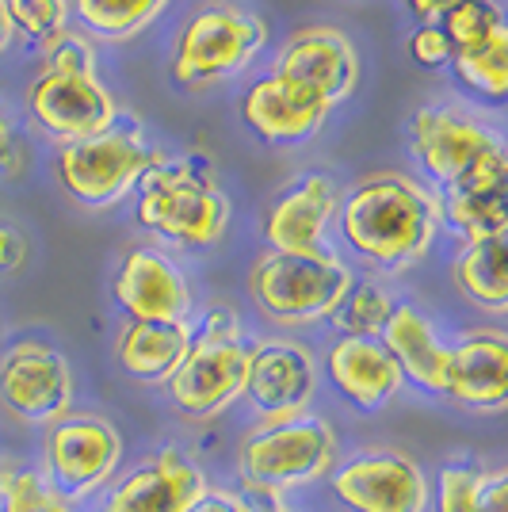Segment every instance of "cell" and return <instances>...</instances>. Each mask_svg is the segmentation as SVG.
<instances>
[{
  "instance_id": "6da1fadb",
  "label": "cell",
  "mask_w": 508,
  "mask_h": 512,
  "mask_svg": "<svg viewBox=\"0 0 508 512\" xmlns=\"http://www.w3.org/2000/svg\"><path fill=\"white\" fill-rule=\"evenodd\" d=\"M440 203L402 172H375L340 203V237L375 272H405L421 260L440 230Z\"/></svg>"
},
{
  "instance_id": "7a4b0ae2",
  "label": "cell",
  "mask_w": 508,
  "mask_h": 512,
  "mask_svg": "<svg viewBox=\"0 0 508 512\" xmlns=\"http://www.w3.org/2000/svg\"><path fill=\"white\" fill-rule=\"evenodd\" d=\"M340 459L337 428L321 413L260 421L253 425L233 451L237 493L264 501H287L291 493L310 490L329 478Z\"/></svg>"
},
{
  "instance_id": "3957f363",
  "label": "cell",
  "mask_w": 508,
  "mask_h": 512,
  "mask_svg": "<svg viewBox=\"0 0 508 512\" xmlns=\"http://www.w3.org/2000/svg\"><path fill=\"white\" fill-rule=\"evenodd\" d=\"M413 153L447 195L505 192L508 153L501 134L459 107H421L409 119Z\"/></svg>"
},
{
  "instance_id": "277c9868",
  "label": "cell",
  "mask_w": 508,
  "mask_h": 512,
  "mask_svg": "<svg viewBox=\"0 0 508 512\" xmlns=\"http://www.w3.org/2000/svg\"><path fill=\"white\" fill-rule=\"evenodd\" d=\"M138 222L149 234L165 237L180 249H207L226 234L230 199L218 188L214 172L203 157L157 161L138 180Z\"/></svg>"
},
{
  "instance_id": "5b68a950",
  "label": "cell",
  "mask_w": 508,
  "mask_h": 512,
  "mask_svg": "<svg viewBox=\"0 0 508 512\" xmlns=\"http://www.w3.org/2000/svg\"><path fill=\"white\" fill-rule=\"evenodd\" d=\"M245 367H249V344L241 337V321L230 306H214L207 310L203 325L191 333L188 356L165 383L172 409L199 425L218 421L241 402Z\"/></svg>"
},
{
  "instance_id": "8992f818",
  "label": "cell",
  "mask_w": 508,
  "mask_h": 512,
  "mask_svg": "<svg viewBox=\"0 0 508 512\" xmlns=\"http://www.w3.org/2000/svg\"><path fill=\"white\" fill-rule=\"evenodd\" d=\"M27 107H31L35 123L62 142H81L92 134H104L119 119L115 96L100 85L92 46L81 35H62L50 46L43 73L35 77V85L27 92Z\"/></svg>"
},
{
  "instance_id": "52a82bcc",
  "label": "cell",
  "mask_w": 508,
  "mask_h": 512,
  "mask_svg": "<svg viewBox=\"0 0 508 512\" xmlns=\"http://www.w3.org/2000/svg\"><path fill=\"white\" fill-rule=\"evenodd\" d=\"M352 283V268L329 245L318 253H268L249 272V299L268 321L302 329L329 321Z\"/></svg>"
},
{
  "instance_id": "ba28073f",
  "label": "cell",
  "mask_w": 508,
  "mask_h": 512,
  "mask_svg": "<svg viewBox=\"0 0 508 512\" xmlns=\"http://www.w3.org/2000/svg\"><path fill=\"white\" fill-rule=\"evenodd\" d=\"M123 432L100 413L69 409L43 428V467L39 474L69 505H88L111 486L123 467Z\"/></svg>"
},
{
  "instance_id": "9c48e42d",
  "label": "cell",
  "mask_w": 508,
  "mask_h": 512,
  "mask_svg": "<svg viewBox=\"0 0 508 512\" xmlns=\"http://www.w3.org/2000/svg\"><path fill=\"white\" fill-rule=\"evenodd\" d=\"M268 43V27L260 16L237 4H203L180 31L172 77L180 85H214L230 73H241Z\"/></svg>"
},
{
  "instance_id": "30bf717a",
  "label": "cell",
  "mask_w": 508,
  "mask_h": 512,
  "mask_svg": "<svg viewBox=\"0 0 508 512\" xmlns=\"http://www.w3.org/2000/svg\"><path fill=\"white\" fill-rule=\"evenodd\" d=\"M161 161L138 130L107 127L58 150V180L81 207H111Z\"/></svg>"
},
{
  "instance_id": "8fae6325",
  "label": "cell",
  "mask_w": 508,
  "mask_h": 512,
  "mask_svg": "<svg viewBox=\"0 0 508 512\" xmlns=\"http://www.w3.org/2000/svg\"><path fill=\"white\" fill-rule=\"evenodd\" d=\"M325 482L348 512H428L432 501L428 470L398 448H363L337 459Z\"/></svg>"
},
{
  "instance_id": "7c38bea8",
  "label": "cell",
  "mask_w": 508,
  "mask_h": 512,
  "mask_svg": "<svg viewBox=\"0 0 508 512\" xmlns=\"http://www.w3.org/2000/svg\"><path fill=\"white\" fill-rule=\"evenodd\" d=\"M73 367L46 341H16L0 356V409L23 425H54L73 409Z\"/></svg>"
},
{
  "instance_id": "4fadbf2b",
  "label": "cell",
  "mask_w": 508,
  "mask_h": 512,
  "mask_svg": "<svg viewBox=\"0 0 508 512\" xmlns=\"http://www.w3.org/2000/svg\"><path fill=\"white\" fill-rule=\"evenodd\" d=\"M207 486V470L188 451L161 444L153 455L115 474L92 512H188Z\"/></svg>"
},
{
  "instance_id": "5bb4252c",
  "label": "cell",
  "mask_w": 508,
  "mask_h": 512,
  "mask_svg": "<svg viewBox=\"0 0 508 512\" xmlns=\"http://www.w3.org/2000/svg\"><path fill=\"white\" fill-rule=\"evenodd\" d=\"M318 360L302 341L291 337H268L249 344V367H245V402L253 406L260 421H283L310 413L318 398Z\"/></svg>"
},
{
  "instance_id": "9a60e30c",
  "label": "cell",
  "mask_w": 508,
  "mask_h": 512,
  "mask_svg": "<svg viewBox=\"0 0 508 512\" xmlns=\"http://www.w3.org/2000/svg\"><path fill=\"white\" fill-rule=\"evenodd\" d=\"M276 77L310 88L333 107L348 100L360 85V54L337 27H306L279 50Z\"/></svg>"
},
{
  "instance_id": "2e32d148",
  "label": "cell",
  "mask_w": 508,
  "mask_h": 512,
  "mask_svg": "<svg viewBox=\"0 0 508 512\" xmlns=\"http://www.w3.org/2000/svg\"><path fill=\"white\" fill-rule=\"evenodd\" d=\"M444 394L470 413L508 406V337L501 329H470L447 344Z\"/></svg>"
},
{
  "instance_id": "e0dca14e",
  "label": "cell",
  "mask_w": 508,
  "mask_h": 512,
  "mask_svg": "<svg viewBox=\"0 0 508 512\" xmlns=\"http://www.w3.org/2000/svg\"><path fill=\"white\" fill-rule=\"evenodd\" d=\"M111 295L130 321H188L191 314V287L176 260L142 245L123 256Z\"/></svg>"
},
{
  "instance_id": "ac0fdd59",
  "label": "cell",
  "mask_w": 508,
  "mask_h": 512,
  "mask_svg": "<svg viewBox=\"0 0 508 512\" xmlns=\"http://www.w3.org/2000/svg\"><path fill=\"white\" fill-rule=\"evenodd\" d=\"M333 214L337 184L325 172H310L272 195L260 230L272 253H318L325 249V226Z\"/></svg>"
},
{
  "instance_id": "d6986e66",
  "label": "cell",
  "mask_w": 508,
  "mask_h": 512,
  "mask_svg": "<svg viewBox=\"0 0 508 512\" xmlns=\"http://www.w3.org/2000/svg\"><path fill=\"white\" fill-rule=\"evenodd\" d=\"M329 115V104L314 96L310 88L295 85L287 77H264L256 81L241 100V119L256 138L272 146H298L310 142Z\"/></svg>"
},
{
  "instance_id": "ffe728a7",
  "label": "cell",
  "mask_w": 508,
  "mask_h": 512,
  "mask_svg": "<svg viewBox=\"0 0 508 512\" xmlns=\"http://www.w3.org/2000/svg\"><path fill=\"white\" fill-rule=\"evenodd\" d=\"M325 375L340 398L363 413L390 406L405 386L398 363L390 360L382 341H371V337H340L325 352Z\"/></svg>"
},
{
  "instance_id": "44dd1931",
  "label": "cell",
  "mask_w": 508,
  "mask_h": 512,
  "mask_svg": "<svg viewBox=\"0 0 508 512\" xmlns=\"http://www.w3.org/2000/svg\"><path fill=\"white\" fill-rule=\"evenodd\" d=\"M379 341L390 352V360L398 363L405 383H413L424 394H444L447 344L440 341L424 310H417L413 302H398L390 321L382 325Z\"/></svg>"
},
{
  "instance_id": "7402d4cb",
  "label": "cell",
  "mask_w": 508,
  "mask_h": 512,
  "mask_svg": "<svg viewBox=\"0 0 508 512\" xmlns=\"http://www.w3.org/2000/svg\"><path fill=\"white\" fill-rule=\"evenodd\" d=\"M188 321H127L115 337V360L130 379L146 386H165L191 344Z\"/></svg>"
},
{
  "instance_id": "603a6c76",
  "label": "cell",
  "mask_w": 508,
  "mask_h": 512,
  "mask_svg": "<svg viewBox=\"0 0 508 512\" xmlns=\"http://www.w3.org/2000/svg\"><path fill=\"white\" fill-rule=\"evenodd\" d=\"M455 287L466 302H474L486 314H505L508 310V245L505 237H486V241H466L463 253L451 264Z\"/></svg>"
},
{
  "instance_id": "cb8c5ba5",
  "label": "cell",
  "mask_w": 508,
  "mask_h": 512,
  "mask_svg": "<svg viewBox=\"0 0 508 512\" xmlns=\"http://www.w3.org/2000/svg\"><path fill=\"white\" fill-rule=\"evenodd\" d=\"M451 65H455V77L470 92H478V96H486L493 104H501L508 92V27L497 31L486 43L455 50Z\"/></svg>"
},
{
  "instance_id": "d4e9b609",
  "label": "cell",
  "mask_w": 508,
  "mask_h": 512,
  "mask_svg": "<svg viewBox=\"0 0 508 512\" xmlns=\"http://www.w3.org/2000/svg\"><path fill=\"white\" fill-rule=\"evenodd\" d=\"M0 512H81L62 493L46 486L39 467L20 463L16 455H0Z\"/></svg>"
},
{
  "instance_id": "484cf974",
  "label": "cell",
  "mask_w": 508,
  "mask_h": 512,
  "mask_svg": "<svg viewBox=\"0 0 508 512\" xmlns=\"http://www.w3.org/2000/svg\"><path fill=\"white\" fill-rule=\"evenodd\" d=\"M398 302L390 299V291H382L375 279H360L344 291V299L337 302V310L329 314V325L340 337H371L379 341L382 325L390 321Z\"/></svg>"
},
{
  "instance_id": "4316f807",
  "label": "cell",
  "mask_w": 508,
  "mask_h": 512,
  "mask_svg": "<svg viewBox=\"0 0 508 512\" xmlns=\"http://www.w3.org/2000/svg\"><path fill=\"white\" fill-rule=\"evenodd\" d=\"M165 4L169 0H73V8L88 31L100 39H111V43L138 35L146 23L157 20V12Z\"/></svg>"
},
{
  "instance_id": "83f0119b",
  "label": "cell",
  "mask_w": 508,
  "mask_h": 512,
  "mask_svg": "<svg viewBox=\"0 0 508 512\" xmlns=\"http://www.w3.org/2000/svg\"><path fill=\"white\" fill-rule=\"evenodd\" d=\"M440 218L451 222L455 234L466 241H486L505 237L508 230V199L505 192H478V195H447L440 203Z\"/></svg>"
},
{
  "instance_id": "f1b7e54d",
  "label": "cell",
  "mask_w": 508,
  "mask_h": 512,
  "mask_svg": "<svg viewBox=\"0 0 508 512\" xmlns=\"http://www.w3.org/2000/svg\"><path fill=\"white\" fill-rule=\"evenodd\" d=\"M440 27L455 50H466V46L486 43L497 31H505V20H501V8L493 0H459L455 8L444 12Z\"/></svg>"
},
{
  "instance_id": "f546056e",
  "label": "cell",
  "mask_w": 508,
  "mask_h": 512,
  "mask_svg": "<svg viewBox=\"0 0 508 512\" xmlns=\"http://www.w3.org/2000/svg\"><path fill=\"white\" fill-rule=\"evenodd\" d=\"M478 470H482V463H474V459L444 463L436 470V482H432L428 512H482V505H478Z\"/></svg>"
},
{
  "instance_id": "4dcf8cb0",
  "label": "cell",
  "mask_w": 508,
  "mask_h": 512,
  "mask_svg": "<svg viewBox=\"0 0 508 512\" xmlns=\"http://www.w3.org/2000/svg\"><path fill=\"white\" fill-rule=\"evenodd\" d=\"M4 12L31 43L54 46L65 35V0H4Z\"/></svg>"
},
{
  "instance_id": "1f68e13d",
  "label": "cell",
  "mask_w": 508,
  "mask_h": 512,
  "mask_svg": "<svg viewBox=\"0 0 508 512\" xmlns=\"http://www.w3.org/2000/svg\"><path fill=\"white\" fill-rule=\"evenodd\" d=\"M409 54L424 69H440V65H447L455 58V46H451V39L444 35L440 23H424V27H417L409 35Z\"/></svg>"
},
{
  "instance_id": "d6a6232c",
  "label": "cell",
  "mask_w": 508,
  "mask_h": 512,
  "mask_svg": "<svg viewBox=\"0 0 508 512\" xmlns=\"http://www.w3.org/2000/svg\"><path fill=\"white\" fill-rule=\"evenodd\" d=\"M478 505H482V512H508V470L505 467L478 470Z\"/></svg>"
},
{
  "instance_id": "836d02e7",
  "label": "cell",
  "mask_w": 508,
  "mask_h": 512,
  "mask_svg": "<svg viewBox=\"0 0 508 512\" xmlns=\"http://www.w3.org/2000/svg\"><path fill=\"white\" fill-rule=\"evenodd\" d=\"M188 512H253V501L230 486H207Z\"/></svg>"
},
{
  "instance_id": "e575fe53",
  "label": "cell",
  "mask_w": 508,
  "mask_h": 512,
  "mask_svg": "<svg viewBox=\"0 0 508 512\" xmlns=\"http://www.w3.org/2000/svg\"><path fill=\"white\" fill-rule=\"evenodd\" d=\"M23 260H27V237H23L16 226L0 222V272H4V276H8V272H20Z\"/></svg>"
},
{
  "instance_id": "d590c367",
  "label": "cell",
  "mask_w": 508,
  "mask_h": 512,
  "mask_svg": "<svg viewBox=\"0 0 508 512\" xmlns=\"http://www.w3.org/2000/svg\"><path fill=\"white\" fill-rule=\"evenodd\" d=\"M16 161H20V153H16V134H12L8 115L0 111V165H4V169H16Z\"/></svg>"
},
{
  "instance_id": "8d00e7d4",
  "label": "cell",
  "mask_w": 508,
  "mask_h": 512,
  "mask_svg": "<svg viewBox=\"0 0 508 512\" xmlns=\"http://www.w3.org/2000/svg\"><path fill=\"white\" fill-rule=\"evenodd\" d=\"M405 4H409V12H413L417 20L432 23L436 16H444L447 8H455L459 0H405Z\"/></svg>"
},
{
  "instance_id": "74e56055",
  "label": "cell",
  "mask_w": 508,
  "mask_h": 512,
  "mask_svg": "<svg viewBox=\"0 0 508 512\" xmlns=\"http://www.w3.org/2000/svg\"><path fill=\"white\" fill-rule=\"evenodd\" d=\"M12 35H16V27L8 20V12H4V0H0V50L12 43Z\"/></svg>"
},
{
  "instance_id": "f35d334b",
  "label": "cell",
  "mask_w": 508,
  "mask_h": 512,
  "mask_svg": "<svg viewBox=\"0 0 508 512\" xmlns=\"http://www.w3.org/2000/svg\"><path fill=\"white\" fill-rule=\"evenodd\" d=\"M253 512H298V509H291L287 501H264V505H253Z\"/></svg>"
}]
</instances>
